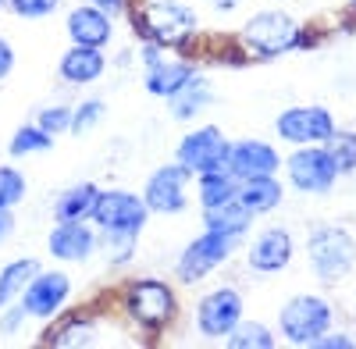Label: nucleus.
I'll return each instance as SVG.
<instances>
[{"label":"nucleus","instance_id":"nucleus-31","mask_svg":"<svg viewBox=\"0 0 356 349\" xmlns=\"http://www.w3.org/2000/svg\"><path fill=\"white\" fill-rule=\"evenodd\" d=\"M72 111H75V107H68V104H50V107H40L36 125H40V129H47L50 136L68 132V129H72Z\"/></svg>","mask_w":356,"mask_h":349},{"label":"nucleus","instance_id":"nucleus-4","mask_svg":"<svg viewBox=\"0 0 356 349\" xmlns=\"http://www.w3.org/2000/svg\"><path fill=\"white\" fill-rule=\"evenodd\" d=\"M303 25L296 22L289 11H257L243 29H239V43L253 57H278L289 50H300Z\"/></svg>","mask_w":356,"mask_h":349},{"label":"nucleus","instance_id":"nucleus-6","mask_svg":"<svg viewBox=\"0 0 356 349\" xmlns=\"http://www.w3.org/2000/svg\"><path fill=\"white\" fill-rule=\"evenodd\" d=\"M285 174H289V186L307 196H328L335 189V182L342 179V171L324 143H317V147H296L285 157Z\"/></svg>","mask_w":356,"mask_h":349},{"label":"nucleus","instance_id":"nucleus-8","mask_svg":"<svg viewBox=\"0 0 356 349\" xmlns=\"http://www.w3.org/2000/svg\"><path fill=\"white\" fill-rule=\"evenodd\" d=\"M335 132L339 122L324 104H296L275 118V136L289 147H317V143H328Z\"/></svg>","mask_w":356,"mask_h":349},{"label":"nucleus","instance_id":"nucleus-24","mask_svg":"<svg viewBox=\"0 0 356 349\" xmlns=\"http://www.w3.org/2000/svg\"><path fill=\"white\" fill-rule=\"evenodd\" d=\"M196 186H200V203H203V211L225 207V203H232L235 196H239V179H235L228 168L196 174Z\"/></svg>","mask_w":356,"mask_h":349},{"label":"nucleus","instance_id":"nucleus-41","mask_svg":"<svg viewBox=\"0 0 356 349\" xmlns=\"http://www.w3.org/2000/svg\"><path fill=\"white\" fill-rule=\"evenodd\" d=\"M4 4H8V0H0V8H4Z\"/></svg>","mask_w":356,"mask_h":349},{"label":"nucleus","instance_id":"nucleus-11","mask_svg":"<svg viewBox=\"0 0 356 349\" xmlns=\"http://www.w3.org/2000/svg\"><path fill=\"white\" fill-rule=\"evenodd\" d=\"M189 182H193V171L182 168L178 161L157 168L143 189V200L150 207V214H182L189 207Z\"/></svg>","mask_w":356,"mask_h":349},{"label":"nucleus","instance_id":"nucleus-12","mask_svg":"<svg viewBox=\"0 0 356 349\" xmlns=\"http://www.w3.org/2000/svg\"><path fill=\"white\" fill-rule=\"evenodd\" d=\"M175 161L189 168L193 174H203V171H218L228 164V139L218 125H203L189 136L178 139L175 147Z\"/></svg>","mask_w":356,"mask_h":349},{"label":"nucleus","instance_id":"nucleus-9","mask_svg":"<svg viewBox=\"0 0 356 349\" xmlns=\"http://www.w3.org/2000/svg\"><path fill=\"white\" fill-rule=\"evenodd\" d=\"M243 293L232 285H221V289H211L200 307H196V332L203 339H228L235 332V325L243 321Z\"/></svg>","mask_w":356,"mask_h":349},{"label":"nucleus","instance_id":"nucleus-15","mask_svg":"<svg viewBox=\"0 0 356 349\" xmlns=\"http://www.w3.org/2000/svg\"><path fill=\"white\" fill-rule=\"evenodd\" d=\"M292 253H296V243H292L289 232L278 228V225H267L246 246V264L257 275H282L292 264Z\"/></svg>","mask_w":356,"mask_h":349},{"label":"nucleus","instance_id":"nucleus-32","mask_svg":"<svg viewBox=\"0 0 356 349\" xmlns=\"http://www.w3.org/2000/svg\"><path fill=\"white\" fill-rule=\"evenodd\" d=\"M104 100H86V104H79L75 111H72V132L75 136H86L93 125H100V118H104Z\"/></svg>","mask_w":356,"mask_h":349},{"label":"nucleus","instance_id":"nucleus-16","mask_svg":"<svg viewBox=\"0 0 356 349\" xmlns=\"http://www.w3.org/2000/svg\"><path fill=\"white\" fill-rule=\"evenodd\" d=\"M47 250L61 264H82L97 253V225L86 221H57L47 236Z\"/></svg>","mask_w":356,"mask_h":349},{"label":"nucleus","instance_id":"nucleus-34","mask_svg":"<svg viewBox=\"0 0 356 349\" xmlns=\"http://www.w3.org/2000/svg\"><path fill=\"white\" fill-rule=\"evenodd\" d=\"M8 8L18 18H47L61 8V0H8Z\"/></svg>","mask_w":356,"mask_h":349},{"label":"nucleus","instance_id":"nucleus-37","mask_svg":"<svg viewBox=\"0 0 356 349\" xmlns=\"http://www.w3.org/2000/svg\"><path fill=\"white\" fill-rule=\"evenodd\" d=\"M11 68H15V47L0 36V82L11 75Z\"/></svg>","mask_w":356,"mask_h":349},{"label":"nucleus","instance_id":"nucleus-35","mask_svg":"<svg viewBox=\"0 0 356 349\" xmlns=\"http://www.w3.org/2000/svg\"><path fill=\"white\" fill-rule=\"evenodd\" d=\"M25 307L22 303H15V307H4V317H0V332L4 335H18L22 332V325H25Z\"/></svg>","mask_w":356,"mask_h":349},{"label":"nucleus","instance_id":"nucleus-26","mask_svg":"<svg viewBox=\"0 0 356 349\" xmlns=\"http://www.w3.org/2000/svg\"><path fill=\"white\" fill-rule=\"evenodd\" d=\"M232 349H275L278 346V335L260 325V321H239L235 325V332L225 339Z\"/></svg>","mask_w":356,"mask_h":349},{"label":"nucleus","instance_id":"nucleus-30","mask_svg":"<svg viewBox=\"0 0 356 349\" xmlns=\"http://www.w3.org/2000/svg\"><path fill=\"white\" fill-rule=\"evenodd\" d=\"M97 328L89 325V321H82V317H75V321H68V325H61L54 335H50V346H93L97 339Z\"/></svg>","mask_w":356,"mask_h":349},{"label":"nucleus","instance_id":"nucleus-18","mask_svg":"<svg viewBox=\"0 0 356 349\" xmlns=\"http://www.w3.org/2000/svg\"><path fill=\"white\" fill-rule=\"evenodd\" d=\"M68 36L72 43H82V47H107L111 36H114V22H111V11L97 8V4H82V8H72L68 11Z\"/></svg>","mask_w":356,"mask_h":349},{"label":"nucleus","instance_id":"nucleus-1","mask_svg":"<svg viewBox=\"0 0 356 349\" xmlns=\"http://www.w3.org/2000/svg\"><path fill=\"white\" fill-rule=\"evenodd\" d=\"M307 260L317 282L342 285L356 271V236L342 225H314L307 236Z\"/></svg>","mask_w":356,"mask_h":349},{"label":"nucleus","instance_id":"nucleus-25","mask_svg":"<svg viewBox=\"0 0 356 349\" xmlns=\"http://www.w3.org/2000/svg\"><path fill=\"white\" fill-rule=\"evenodd\" d=\"M253 218H257V214H250L239 200H232V203H225V207H211V211H203V228L239 232V236H250Z\"/></svg>","mask_w":356,"mask_h":349},{"label":"nucleus","instance_id":"nucleus-14","mask_svg":"<svg viewBox=\"0 0 356 349\" xmlns=\"http://www.w3.org/2000/svg\"><path fill=\"white\" fill-rule=\"evenodd\" d=\"M72 296V278L61 275V271H40L33 282H29V289L22 293V307L25 314L33 317V321H50V317L61 314V307L68 303Z\"/></svg>","mask_w":356,"mask_h":349},{"label":"nucleus","instance_id":"nucleus-33","mask_svg":"<svg viewBox=\"0 0 356 349\" xmlns=\"http://www.w3.org/2000/svg\"><path fill=\"white\" fill-rule=\"evenodd\" d=\"M100 246H104L111 264H125V260H132L136 236H107V232H100Z\"/></svg>","mask_w":356,"mask_h":349},{"label":"nucleus","instance_id":"nucleus-21","mask_svg":"<svg viewBox=\"0 0 356 349\" xmlns=\"http://www.w3.org/2000/svg\"><path fill=\"white\" fill-rule=\"evenodd\" d=\"M211 97H214V86L196 72L182 90L171 97V118L175 122H193L196 114H203V107L211 104Z\"/></svg>","mask_w":356,"mask_h":349},{"label":"nucleus","instance_id":"nucleus-10","mask_svg":"<svg viewBox=\"0 0 356 349\" xmlns=\"http://www.w3.org/2000/svg\"><path fill=\"white\" fill-rule=\"evenodd\" d=\"M125 303H129V314L136 317L139 325L146 328H164L171 317L178 314V300L171 293V285L161 282V278H139L129 285L125 293Z\"/></svg>","mask_w":356,"mask_h":349},{"label":"nucleus","instance_id":"nucleus-38","mask_svg":"<svg viewBox=\"0 0 356 349\" xmlns=\"http://www.w3.org/2000/svg\"><path fill=\"white\" fill-rule=\"evenodd\" d=\"M11 232H15V218H11V211H0V243H4Z\"/></svg>","mask_w":356,"mask_h":349},{"label":"nucleus","instance_id":"nucleus-27","mask_svg":"<svg viewBox=\"0 0 356 349\" xmlns=\"http://www.w3.org/2000/svg\"><path fill=\"white\" fill-rule=\"evenodd\" d=\"M54 147V136L40 125H22L11 143H8V154L11 157H25V154H40V150H50Z\"/></svg>","mask_w":356,"mask_h":349},{"label":"nucleus","instance_id":"nucleus-40","mask_svg":"<svg viewBox=\"0 0 356 349\" xmlns=\"http://www.w3.org/2000/svg\"><path fill=\"white\" fill-rule=\"evenodd\" d=\"M89 4H97V8H104V11H122L125 0H89Z\"/></svg>","mask_w":356,"mask_h":349},{"label":"nucleus","instance_id":"nucleus-17","mask_svg":"<svg viewBox=\"0 0 356 349\" xmlns=\"http://www.w3.org/2000/svg\"><path fill=\"white\" fill-rule=\"evenodd\" d=\"M107 72V57H104V47H68L57 61V75H61L65 86H93L100 82Z\"/></svg>","mask_w":356,"mask_h":349},{"label":"nucleus","instance_id":"nucleus-39","mask_svg":"<svg viewBox=\"0 0 356 349\" xmlns=\"http://www.w3.org/2000/svg\"><path fill=\"white\" fill-rule=\"evenodd\" d=\"M207 4H211L214 11H235V8L243 4V0H207Z\"/></svg>","mask_w":356,"mask_h":349},{"label":"nucleus","instance_id":"nucleus-3","mask_svg":"<svg viewBox=\"0 0 356 349\" xmlns=\"http://www.w3.org/2000/svg\"><path fill=\"white\" fill-rule=\"evenodd\" d=\"M335 325V307L332 300L314 296V293H300L292 296L282 310H278V335L289 346H314L324 332H332Z\"/></svg>","mask_w":356,"mask_h":349},{"label":"nucleus","instance_id":"nucleus-22","mask_svg":"<svg viewBox=\"0 0 356 349\" xmlns=\"http://www.w3.org/2000/svg\"><path fill=\"white\" fill-rule=\"evenodd\" d=\"M36 275H40V260H33V257H18V260L0 268V310L18 303Z\"/></svg>","mask_w":356,"mask_h":349},{"label":"nucleus","instance_id":"nucleus-36","mask_svg":"<svg viewBox=\"0 0 356 349\" xmlns=\"http://www.w3.org/2000/svg\"><path fill=\"white\" fill-rule=\"evenodd\" d=\"M353 346H356V339H349L346 332H324L314 342V349H353Z\"/></svg>","mask_w":356,"mask_h":349},{"label":"nucleus","instance_id":"nucleus-2","mask_svg":"<svg viewBox=\"0 0 356 349\" xmlns=\"http://www.w3.org/2000/svg\"><path fill=\"white\" fill-rule=\"evenodd\" d=\"M246 236L239 232H218V228H203V236H196L175 260V275L182 278L186 285L203 282L211 271H218L221 264L235 257V250H243Z\"/></svg>","mask_w":356,"mask_h":349},{"label":"nucleus","instance_id":"nucleus-23","mask_svg":"<svg viewBox=\"0 0 356 349\" xmlns=\"http://www.w3.org/2000/svg\"><path fill=\"white\" fill-rule=\"evenodd\" d=\"M97 186L93 182H79L68 186L61 196L54 200V221H89L93 214V203H97Z\"/></svg>","mask_w":356,"mask_h":349},{"label":"nucleus","instance_id":"nucleus-5","mask_svg":"<svg viewBox=\"0 0 356 349\" xmlns=\"http://www.w3.org/2000/svg\"><path fill=\"white\" fill-rule=\"evenodd\" d=\"M200 18L182 0H146L139 11V33L161 47H182L196 36Z\"/></svg>","mask_w":356,"mask_h":349},{"label":"nucleus","instance_id":"nucleus-19","mask_svg":"<svg viewBox=\"0 0 356 349\" xmlns=\"http://www.w3.org/2000/svg\"><path fill=\"white\" fill-rule=\"evenodd\" d=\"M243 203V207L250 214H271L282 207L285 200V186L278 182V174H267V179H250V182H239V196H235Z\"/></svg>","mask_w":356,"mask_h":349},{"label":"nucleus","instance_id":"nucleus-28","mask_svg":"<svg viewBox=\"0 0 356 349\" xmlns=\"http://www.w3.org/2000/svg\"><path fill=\"white\" fill-rule=\"evenodd\" d=\"M25 200V174L11 164L0 168V211H15Z\"/></svg>","mask_w":356,"mask_h":349},{"label":"nucleus","instance_id":"nucleus-42","mask_svg":"<svg viewBox=\"0 0 356 349\" xmlns=\"http://www.w3.org/2000/svg\"><path fill=\"white\" fill-rule=\"evenodd\" d=\"M349 4H353V8H356V0H349Z\"/></svg>","mask_w":356,"mask_h":349},{"label":"nucleus","instance_id":"nucleus-29","mask_svg":"<svg viewBox=\"0 0 356 349\" xmlns=\"http://www.w3.org/2000/svg\"><path fill=\"white\" fill-rule=\"evenodd\" d=\"M324 147L332 150V157H335V164H339V171L342 174H353L356 171V132H346V129H339Z\"/></svg>","mask_w":356,"mask_h":349},{"label":"nucleus","instance_id":"nucleus-7","mask_svg":"<svg viewBox=\"0 0 356 349\" xmlns=\"http://www.w3.org/2000/svg\"><path fill=\"white\" fill-rule=\"evenodd\" d=\"M146 218H150L146 200L129 189H100L93 214H89L97 232H107V236H139L146 228Z\"/></svg>","mask_w":356,"mask_h":349},{"label":"nucleus","instance_id":"nucleus-13","mask_svg":"<svg viewBox=\"0 0 356 349\" xmlns=\"http://www.w3.org/2000/svg\"><path fill=\"white\" fill-rule=\"evenodd\" d=\"M239 182L250 179H267V174H278V168H285L282 154L275 143L264 139H235L228 143V164H225Z\"/></svg>","mask_w":356,"mask_h":349},{"label":"nucleus","instance_id":"nucleus-20","mask_svg":"<svg viewBox=\"0 0 356 349\" xmlns=\"http://www.w3.org/2000/svg\"><path fill=\"white\" fill-rule=\"evenodd\" d=\"M193 75H196V68H193L189 61H161V65H154V68H146L143 86H146V93L168 97V100H171Z\"/></svg>","mask_w":356,"mask_h":349}]
</instances>
